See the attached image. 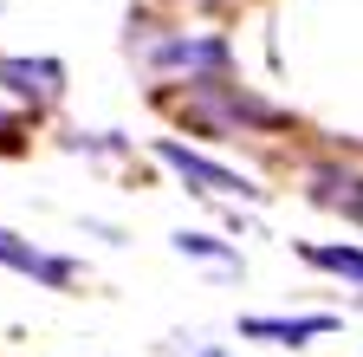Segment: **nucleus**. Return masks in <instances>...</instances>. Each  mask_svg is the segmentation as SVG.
<instances>
[{
	"mask_svg": "<svg viewBox=\"0 0 363 357\" xmlns=\"http://www.w3.org/2000/svg\"><path fill=\"white\" fill-rule=\"evenodd\" d=\"M156 156L182 175V182H195L201 195H240V202H259V195H266L253 175L227 169V163H214V156H201V150H189V143H175V137H162V143H156Z\"/></svg>",
	"mask_w": 363,
	"mask_h": 357,
	"instance_id": "1",
	"label": "nucleus"
},
{
	"mask_svg": "<svg viewBox=\"0 0 363 357\" xmlns=\"http://www.w3.org/2000/svg\"><path fill=\"white\" fill-rule=\"evenodd\" d=\"M0 266H13V273H26V280H39V286H72V280H78V266H72L65 253H45V247H33V241H20V234H7V228H0Z\"/></svg>",
	"mask_w": 363,
	"mask_h": 357,
	"instance_id": "2",
	"label": "nucleus"
},
{
	"mask_svg": "<svg viewBox=\"0 0 363 357\" xmlns=\"http://www.w3.org/2000/svg\"><path fill=\"white\" fill-rule=\"evenodd\" d=\"M0 84L20 104H52L65 92V65L59 59H0Z\"/></svg>",
	"mask_w": 363,
	"mask_h": 357,
	"instance_id": "3",
	"label": "nucleus"
},
{
	"mask_svg": "<svg viewBox=\"0 0 363 357\" xmlns=\"http://www.w3.org/2000/svg\"><path fill=\"white\" fill-rule=\"evenodd\" d=\"M311 202L363 221V175H357V169H337V163H318V169H311Z\"/></svg>",
	"mask_w": 363,
	"mask_h": 357,
	"instance_id": "4",
	"label": "nucleus"
},
{
	"mask_svg": "<svg viewBox=\"0 0 363 357\" xmlns=\"http://www.w3.org/2000/svg\"><path fill=\"white\" fill-rule=\"evenodd\" d=\"M247 338H272V344H311V338H331L337 319L331 312H311V319H240Z\"/></svg>",
	"mask_w": 363,
	"mask_h": 357,
	"instance_id": "5",
	"label": "nucleus"
},
{
	"mask_svg": "<svg viewBox=\"0 0 363 357\" xmlns=\"http://www.w3.org/2000/svg\"><path fill=\"white\" fill-rule=\"evenodd\" d=\"M156 59L162 65H208V72H220L227 65V46H220V39H175V46H162Z\"/></svg>",
	"mask_w": 363,
	"mask_h": 357,
	"instance_id": "6",
	"label": "nucleus"
},
{
	"mask_svg": "<svg viewBox=\"0 0 363 357\" xmlns=\"http://www.w3.org/2000/svg\"><path fill=\"white\" fill-rule=\"evenodd\" d=\"M311 266H325V273H344V280H357L363 286V247H298Z\"/></svg>",
	"mask_w": 363,
	"mask_h": 357,
	"instance_id": "7",
	"label": "nucleus"
},
{
	"mask_svg": "<svg viewBox=\"0 0 363 357\" xmlns=\"http://www.w3.org/2000/svg\"><path fill=\"white\" fill-rule=\"evenodd\" d=\"M182 253H195V260H220V266H234V247H220L214 234H175Z\"/></svg>",
	"mask_w": 363,
	"mask_h": 357,
	"instance_id": "8",
	"label": "nucleus"
},
{
	"mask_svg": "<svg viewBox=\"0 0 363 357\" xmlns=\"http://www.w3.org/2000/svg\"><path fill=\"white\" fill-rule=\"evenodd\" d=\"M0 150H13V117H0Z\"/></svg>",
	"mask_w": 363,
	"mask_h": 357,
	"instance_id": "9",
	"label": "nucleus"
},
{
	"mask_svg": "<svg viewBox=\"0 0 363 357\" xmlns=\"http://www.w3.org/2000/svg\"><path fill=\"white\" fill-rule=\"evenodd\" d=\"M195 357H227V351H214V344H201V351H195Z\"/></svg>",
	"mask_w": 363,
	"mask_h": 357,
	"instance_id": "10",
	"label": "nucleus"
}]
</instances>
